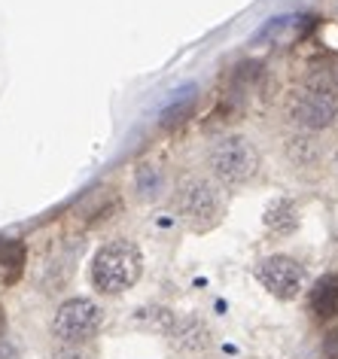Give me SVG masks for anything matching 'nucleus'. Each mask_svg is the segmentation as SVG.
I'll return each instance as SVG.
<instances>
[{"label": "nucleus", "instance_id": "423d86ee", "mask_svg": "<svg viewBox=\"0 0 338 359\" xmlns=\"http://www.w3.org/2000/svg\"><path fill=\"white\" fill-rule=\"evenodd\" d=\"M256 280L265 286V292L280 302H292L305 286V268H302L292 256H269L256 265Z\"/></svg>", "mask_w": 338, "mask_h": 359}, {"label": "nucleus", "instance_id": "ddd939ff", "mask_svg": "<svg viewBox=\"0 0 338 359\" xmlns=\"http://www.w3.org/2000/svg\"><path fill=\"white\" fill-rule=\"evenodd\" d=\"M292 22H296V15H271V19L253 34V43H256V46H262V43H269V40H274V37H280V34L287 31Z\"/></svg>", "mask_w": 338, "mask_h": 359}, {"label": "nucleus", "instance_id": "0eeeda50", "mask_svg": "<svg viewBox=\"0 0 338 359\" xmlns=\"http://www.w3.org/2000/svg\"><path fill=\"white\" fill-rule=\"evenodd\" d=\"M168 341H171V347L177 353L195 356V353H204V350L210 347V329L204 326L201 317H186V320L171 323Z\"/></svg>", "mask_w": 338, "mask_h": 359}, {"label": "nucleus", "instance_id": "2eb2a0df", "mask_svg": "<svg viewBox=\"0 0 338 359\" xmlns=\"http://www.w3.org/2000/svg\"><path fill=\"white\" fill-rule=\"evenodd\" d=\"M0 359H15V350L10 347V341L0 338Z\"/></svg>", "mask_w": 338, "mask_h": 359}, {"label": "nucleus", "instance_id": "7ed1b4c3", "mask_svg": "<svg viewBox=\"0 0 338 359\" xmlns=\"http://www.w3.org/2000/svg\"><path fill=\"white\" fill-rule=\"evenodd\" d=\"M144 274V253L135 241L113 238L97 247L92 259V286L101 295H122Z\"/></svg>", "mask_w": 338, "mask_h": 359}, {"label": "nucleus", "instance_id": "9d476101", "mask_svg": "<svg viewBox=\"0 0 338 359\" xmlns=\"http://www.w3.org/2000/svg\"><path fill=\"white\" fill-rule=\"evenodd\" d=\"M311 311L323 320L338 313V274H326L317 280V286L311 290Z\"/></svg>", "mask_w": 338, "mask_h": 359}, {"label": "nucleus", "instance_id": "dca6fc26", "mask_svg": "<svg viewBox=\"0 0 338 359\" xmlns=\"http://www.w3.org/2000/svg\"><path fill=\"white\" fill-rule=\"evenodd\" d=\"M6 335V313H4V304H0V338Z\"/></svg>", "mask_w": 338, "mask_h": 359}, {"label": "nucleus", "instance_id": "f257e3e1", "mask_svg": "<svg viewBox=\"0 0 338 359\" xmlns=\"http://www.w3.org/2000/svg\"><path fill=\"white\" fill-rule=\"evenodd\" d=\"M287 116L305 131H323L338 116V70L332 65H311L299 88L287 101Z\"/></svg>", "mask_w": 338, "mask_h": 359}, {"label": "nucleus", "instance_id": "f03ea898", "mask_svg": "<svg viewBox=\"0 0 338 359\" xmlns=\"http://www.w3.org/2000/svg\"><path fill=\"white\" fill-rule=\"evenodd\" d=\"M171 208L180 217V222L189 231H204L217 229L229 210V195L226 186L217 183L210 174H186L177 180Z\"/></svg>", "mask_w": 338, "mask_h": 359}, {"label": "nucleus", "instance_id": "39448f33", "mask_svg": "<svg viewBox=\"0 0 338 359\" xmlns=\"http://www.w3.org/2000/svg\"><path fill=\"white\" fill-rule=\"evenodd\" d=\"M104 323L101 304L86 299V295H74L58 304L55 317H52V335L58 344H88Z\"/></svg>", "mask_w": 338, "mask_h": 359}, {"label": "nucleus", "instance_id": "6e6552de", "mask_svg": "<svg viewBox=\"0 0 338 359\" xmlns=\"http://www.w3.org/2000/svg\"><path fill=\"white\" fill-rule=\"evenodd\" d=\"M28 265V247L19 238H0V286H15Z\"/></svg>", "mask_w": 338, "mask_h": 359}, {"label": "nucleus", "instance_id": "9b49d317", "mask_svg": "<svg viewBox=\"0 0 338 359\" xmlns=\"http://www.w3.org/2000/svg\"><path fill=\"white\" fill-rule=\"evenodd\" d=\"M192 104H195V86L180 88V95H174L171 101L165 104V110H162V119H158V125H162V128H171V125L183 122V119H186V113L192 110Z\"/></svg>", "mask_w": 338, "mask_h": 359}, {"label": "nucleus", "instance_id": "20e7f679", "mask_svg": "<svg viewBox=\"0 0 338 359\" xmlns=\"http://www.w3.org/2000/svg\"><path fill=\"white\" fill-rule=\"evenodd\" d=\"M204 165H208L210 177L222 186H247L259 174L262 156L256 143L244 134H222L204 152Z\"/></svg>", "mask_w": 338, "mask_h": 359}, {"label": "nucleus", "instance_id": "1a4fd4ad", "mask_svg": "<svg viewBox=\"0 0 338 359\" xmlns=\"http://www.w3.org/2000/svg\"><path fill=\"white\" fill-rule=\"evenodd\" d=\"M265 229L274 231V235H290V231H296L299 229V208H296V201H290V198H278V201H271L269 208H265Z\"/></svg>", "mask_w": 338, "mask_h": 359}, {"label": "nucleus", "instance_id": "f8f14e48", "mask_svg": "<svg viewBox=\"0 0 338 359\" xmlns=\"http://www.w3.org/2000/svg\"><path fill=\"white\" fill-rule=\"evenodd\" d=\"M135 186H137V195L144 201H153L162 195V186H165V177H162V170H158L156 165H140L137 168V174H135Z\"/></svg>", "mask_w": 338, "mask_h": 359}, {"label": "nucleus", "instance_id": "4468645a", "mask_svg": "<svg viewBox=\"0 0 338 359\" xmlns=\"http://www.w3.org/2000/svg\"><path fill=\"white\" fill-rule=\"evenodd\" d=\"M52 359H92V353L86 350V344H58Z\"/></svg>", "mask_w": 338, "mask_h": 359}]
</instances>
